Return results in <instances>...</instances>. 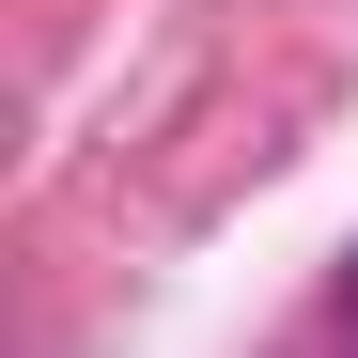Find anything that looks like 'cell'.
Returning <instances> with one entry per match:
<instances>
[{"instance_id": "obj_1", "label": "cell", "mask_w": 358, "mask_h": 358, "mask_svg": "<svg viewBox=\"0 0 358 358\" xmlns=\"http://www.w3.org/2000/svg\"><path fill=\"white\" fill-rule=\"evenodd\" d=\"M343 296H358V265H343Z\"/></svg>"}]
</instances>
